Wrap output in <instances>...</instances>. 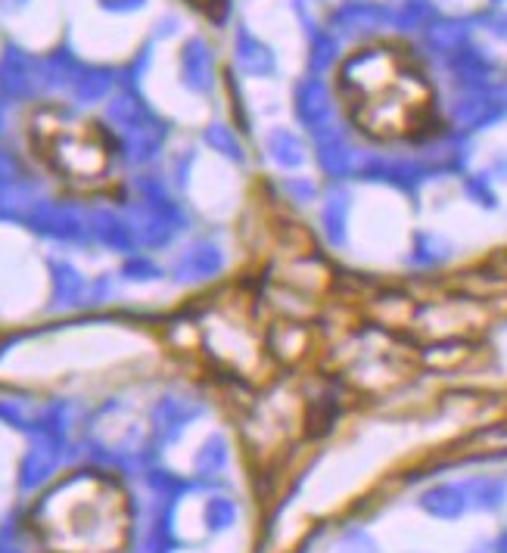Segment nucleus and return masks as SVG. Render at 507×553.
Segmentation results:
<instances>
[{
    "label": "nucleus",
    "mask_w": 507,
    "mask_h": 553,
    "mask_svg": "<svg viewBox=\"0 0 507 553\" xmlns=\"http://www.w3.org/2000/svg\"><path fill=\"white\" fill-rule=\"evenodd\" d=\"M336 94L352 125L374 140H420L436 125L433 84L399 47L377 44L346 56Z\"/></svg>",
    "instance_id": "nucleus-1"
},
{
    "label": "nucleus",
    "mask_w": 507,
    "mask_h": 553,
    "mask_svg": "<svg viewBox=\"0 0 507 553\" xmlns=\"http://www.w3.org/2000/svg\"><path fill=\"white\" fill-rule=\"evenodd\" d=\"M32 147L56 178L75 187H100L116 165V140L106 128L56 106L35 112Z\"/></svg>",
    "instance_id": "nucleus-2"
},
{
    "label": "nucleus",
    "mask_w": 507,
    "mask_h": 553,
    "mask_svg": "<svg viewBox=\"0 0 507 553\" xmlns=\"http://www.w3.org/2000/svg\"><path fill=\"white\" fill-rule=\"evenodd\" d=\"M361 178L392 184L399 190H417L420 181H427V168H420L414 162H389V159H371L368 165H361Z\"/></svg>",
    "instance_id": "nucleus-3"
},
{
    "label": "nucleus",
    "mask_w": 507,
    "mask_h": 553,
    "mask_svg": "<svg viewBox=\"0 0 507 553\" xmlns=\"http://www.w3.org/2000/svg\"><path fill=\"white\" fill-rule=\"evenodd\" d=\"M504 112H507V100H501L495 94H486V91H473L470 97H464L455 106V119L464 128H483V125L498 122Z\"/></svg>",
    "instance_id": "nucleus-4"
},
{
    "label": "nucleus",
    "mask_w": 507,
    "mask_h": 553,
    "mask_svg": "<svg viewBox=\"0 0 507 553\" xmlns=\"http://www.w3.org/2000/svg\"><path fill=\"white\" fill-rule=\"evenodd\" d=\"M420 510L436 519H458L470 510L464 485H433L430 491L420 494Z\"/></svg>",
    "instance_id": "nucleus-5"
},
{
    "label": "nucleus",
    "mask_w": 507,
    "mask_h": 553,
    "mask_svg": "<svg viewBox=\"0 0 507 553\" xmlns=\"http://www.w3.org/2000/svg\"><path fill=\"white\" fill-rule=\"evenodd\" d=\"M461 485H464V494H467L470 510L492 513V510H501L504 501H507V482H504V479L480 476V479H467V482H461Z\"/></svg>",
    "instance_id": "nucleus-6"
},
{
    "label": "nucleus",
    "mask_w": 507,
    "mask_h": 553,
    "mask_svg": "<svg viewBox=\"0 0 507 553\" xmlns=\"http://www.w3.org/2000/svg\"><path fill=\"white\" fill-rule=\"evenodd\" d=\"M299 119L312 128L315 134H324L327 131V122H330V103L324 97V91L318 84H305L299 91Z\"/></svg>",
    "instance_id": "nucleus-7"
},
{
    "label": "nucleus",
    "mask_w": 507,
    "mask_h": 553,
    "mask_svg": "<svg viewBox=\"0 0 507 553\" xmlns=\"http://www.w3.org/2000/svg\"><path fill=\"white\" fill-rule=\"evenodd\" d=\"M218 271H221V252L215 246H196L178 265V274L184 280H206V277H215Z\"/></svg>",
    "instance_id": "nucleus-8"
},
{
    "label": "nucleus",
    "mask_w": 507,
    "mask_h": 553,
    "mask_svg": "<svg viewBox=\"0 0 507 553\" xmlns=\"http://www.w3.org/2000/svg\"><path fill=\"white\" fill-rule=\"evenodd\" d=\"M237 60L252 75H268V72H274V56H271V50L262 41L252 38V35H246V32L237 38Z\"/></svg>",
    "instance_id": "nucleus-9"
},
{
    "label": "nucleus",
    "mask_w": 507,
    "mask_h": 553,
    "mask_svg": "<svg viewBox=\"0 0 507 553\" xmlns=\"http://www.w3.org/2000/svg\"><path fill=\"white\" fill-rule=\"evenodd\" d=\"M35 227L41 230V234L63 237V240H72V237L81 234V221L66 209H41L38 218H35Z\"/></svg>",
    "instance_id": "nucleus-10"
},
{
    "label": "nucleus",
    "mask_w": 507,
    "mask_h": 553,
    "mask_svg": "<svg viewBox=\"0 0 507 553\" xmlns=\"http://www.w3.org/2000/svg\"><path fill=\"white\" fill-rule=\"evenodd\" d=\"M452 255V246H448L442 237L436 234H417L414 240V252H411V265L417 268H436Z\"/></svg>",
    "instance_id": "nucleus-11"
},
{
    "label": "nucleus",
    "mask_w": 507,
    "mask_h": 553,
    "mask_svg": "<svg viewBox=\"0 0 507 553\" xmlns=\"http://www.w3.org/2000/svg\"><path fill=\"white\" fill-rule=\"evenodd\" d=\"M318 137H321L318 159H321L324 171H330V174H346L349 165H352V153H349L346 143L340 140V134L324 131V134H318Z\"/></svg>",
    "instance_id": "nucleus-12"
},
{
    "label": "nucleus",
    "mask_w": 507,
    "mask_h": 553,
    "mask_svg": "<svg viewBox=\"0 0 507 553\" xmlns=\"http://www.w3.org/2000/svg\"><path fill=\"white\" fill-rule=\"evenodd\" d=\"M268 150H271V159L277 165H284V168H299L305 162V150H302V143L299 137H293L290 131H274L268 137Z\"/></svg>",
    "instance_id": "nucleus-13"
},
{
    "label": "nucleus",
    "mask_w": 507,
    "mask_h": 553,
    "mask_svg": "<svg viewBox=\"0 0 507 553\" xmlns=\"http://www.w3.org/2000/svg\"><path fill=\"white\" fill-rule=\"evenodd\" d=\"M346 218H349V199L343 193H333L324 209V227L333 246L346 243Z\"/></svg>",
    "instance_id": "nucleus-14"
},
{
    "label": "nucleus",
    "mask_w": 507,
    "mask_h": 553,
    "mask_svg": "<svg viewBox=\"0 0 507 553\" xmlns=\"http://www.w3.org/2000/svg\"><path fill=\"white\" fill-rule=\"evenodd\" d=\"M94 224H97V234H100L109 246H116V249H131V246H134L131 227H125L119 218H112V215H97Z\"/></svg>",
    "instance_id": "nucleus-15"
},
{
    "label": "nucleus",
    "mask_w": 507,
    "mask_h": 553,
    "mask_svg": "<svg viewBox=\"0 0 507 553\" xmlns=\"http://www.w3.org/2000/svg\"><path fill=\"white\" fill-rule=\"evenodd\" d=\"M53 283H56V299L66 302V305H72V302L84 293V280H81L72 268H66V265L56 268Z\"/></svg>",
    "instance_id": "nucleus-16"
},
{
    "label": "nucleus",
    "mask_w": 507,
    "mask_h": 553,
    "mask_svg": "<svg viewBox=\"0 0 507 553\" xmlns=\"http://www.w3.org/2000/svg\"><path fill=\"white\" fill-rule=\"evenodd\" d=\"M224 463H228V445H224L221 435H212L206 448L200 451V457H196V467H200L203 473H215L224 467Z\"/></svg>",
    "instance_id": "nucleus-17"
},
{
    "label": "nucleus",
    "mask_w": 507,
    "mask_h": 553,
    "mask_svg": "<svg viewBox=\"0 0 507 553\" xmlns=\"http://www.w3.org/2000/svg\"><path fill=\"white\" fill-rule=\"evenodd\" d=\"M234 519H237V507H234L231 501H224V498L209 501V507H206V522H209V529H212V532L231 529V526H234Z\"/></svg>",
    "instance_id": "nucleus-18"
},
{
    "label": "nucleus",
    "mask_w": 507,
    "mask_h": 553,
    "mask_svg": "<svg viewBox=\"0 0 507 553\" xmlns=\"http://www.w3.org/2000/svg\"><path fill=\"white\" fill-rule=\"evenodd\" d=\"M53 463H56V457H53V451H47V448H38L32 457H28V463H25V485H35V482H41V479H47V473L53 470Z\"/></svg>",
    "instance_id": "nucleus-19"
},
{
    "label": "nucleus",
    "mask_w": 507,
    "mask_h": 553,
    "mask_svg": "<svg viewBox=\"0 0 507 553\" xmlns=\"http://www.w3.org/2000/svg\"><path fill=\"white\" fill-rule=\"evenodd\" d=\"M209 56L203 53V47L200 44H193V47H187V72H190V78H193V84L196 87H206L209 84Z\"/></svg>",
    "instance_id": "nucleus-20"
},
{
    "label": "nucleus",
    "mask_w": 507,
    "mask_h": 553,
    "mask_svg": "<svg viewBox=\"0 0 507 553\" xmlns=\"http://www.w3.org/2000/svg\"><path fill=\"white\" fill-rule=\"evenodd\" d=\"M336 553H377V544L368 532H346L336 544Z\"/></svg>",
    "instance_id": "nucleus-21"
},
{
    "label": "nucleus",
    "mask_w": 507,
    "mask_h": 553,
    "mask_svg": "<svg viewBox=\"0 0 507 553\" xmlns=\"http://www.w3.org/2000/svg\"><path fill=\"white\" fill-rule=\"evenodd\" d=\"M209 143H212V147H218L224 156H231V159H243L240 143L234 140V134H231L228 128H212V131H209Z\"/></svg>",
    "instance_id": "nucleus-22"
},
{
    "label": "nucleus",
    "mask_w": 507,
    "mask_h": 553,
    "mask_svg": "<svg viewBox=\"0 0 507 553\" xmlns=\"http://www.w3.org/2000/svg\"><path fill=\"white\" fill-rule=\"evenodd\" d=\"M467 193L480 202V206H486V209H495V193H492V187H489V178L486 174H476V178H467Z\"/></svg>",
    "instance_id": "nucleus-23"
},
{
    "label": "nucleus",
    "mask_w": 507,
    "mask_h": 553,
    "mask_svg": "<svg viewBox=\"0 0 507 553\" xmlns=\"http://www.w3.org/2000/svg\"><path fill=\"white\" fill-rule=\"evenodd\" d=\"M470 553H507V532H501V535H495L483 544H476Z\"/></svg>",
    "instance_id": "nucleus-24"
},
{
    "label": "nucleus",
    "mask_w": 507,
    "mask_h": 553,
    "mask_svg": "<svg viewBox=\"0 0 507 553\" xmlns=\"http://www.w3.org/2000/svg\"><path fill=\"white\" fill-rule=\"evenodd\" d=\"M287 190H290V193H296L302 202H308V199L315 196V187H312V184H299V181H290V184H287Z\"/></svg>",
    "instance_id": "nucleus-25"
},
{
    "label": "nucleus",
    "mask_w": 507,
    "mask_h": 553,
    "mask_svg": "<svg viewBox=\"0 0 507 553\" xmlns=\"http://www.w3.org/2000/svg\"><path fill=\"white\" fill-rule=\"evenodd\" d=\"M492 32H495L501 41H507V16H498V19L492 22Z\"/></svg>",
    "instance_id": "nucleus-26"
}]
</instances>
